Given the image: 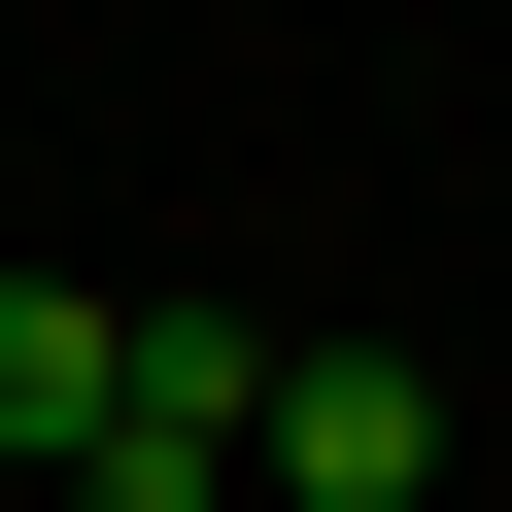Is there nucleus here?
I'll return each instance as SVG.
<instances>
[{"label": "nucleus", "mask_w": 512, "mask_h": 512, "mask_svg": "<svg viewBox=\"0 0 512 512\" xmlns=\"http://www.w3.org/2000/svg\"><path fill=\"white\" fill-rule=\"evenodd\" d=\"M239 444H274V308H103V444H69V512H239Z\"/></svg>", "instance_id": "obj_1"}, {"label": "nucleus", "mask_w": 512, "mask_h": 512, "mask_svg": "<svg viewBox=\"0 0 512 512\" xmlns=\"http://www.w3.org/2000/svg\"><path fill=\"white\" fill-rule=\"evenodd\" d=\"M444 478V376L410 342H274V444H239V512H410Z\"/></svg>", "instance_id": "obj_2"}, {"label": "nucleus", "mask_w": 512, "mask_h": 512, "mask_svg": "<svg viewBox=\"0 0 512 512\" xmlns=\"http://www.w3.org/2000/svg\"><path fill=\"white\" fill-rule=\"evenodd\" d=\"M69 444H103V308H69V274H0V478H69Z\"/></svg>", "instance_id": "obj_3"}]
</instances>
